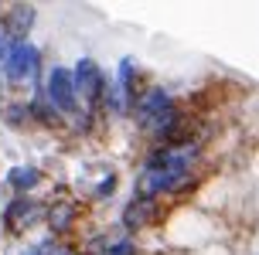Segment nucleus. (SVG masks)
<instances>
[{"label":"nucleus","instance_id":"obj_1","mask_svg":"<svg viewBox=\"0 0 259 255\" xmlns=\"http://www.w3.org/2000/svg\"><path fill=\"white\" fill-rule=\"evenodd\" d=\"M41 72H45V58H41L38 44H31V41L7 44L4 62H0V85H4V89H11V92L38 89Z\"/></svg>","mask_w":259,"mask_h":255},{"label":"nucleus","instance_id":"obj_2","mask_svg":"<svg viewBox=\"0 0 259 255\" xmlns=\"http://www.w3.org/2000/svg\"><path fill=\"white\" fill-rule=\"evenodd\" d=\"M72 89H75V99L82 109H92V113H99V102L106 95V85H109V75H106V68L96 58L89 55H82L72 68Z\"/></svg>","mask_w":259,"mask_h":255},{"label":"nucleus","instance_id":"obj_3","mask_svg":"<svg viewBox=\"0 0 259 255\" xmlns=\"http://www.w3.org/2000/svg\"><path fill=\"white\" fill-rule=\"evenodd\" d=\"M41 95L55 106V113L68 119V116H75L82 106L75 99V89H72V72H68V65H48L45 72H41Z\"/></svg>","mask_w":259,"mask_h":255},{"label":"nucleus","instance_id":"obj_4","mask_svg":"<svg viewBox=\"0 0 259 255\" xmlns=\"http://www.w3.org/2000/svg\"><path fill=\"white\" fill-rule=\"evenodd\" d=\"M38 221H45V201L34 197H11L0 208V228L7 235H24L31 231Z\"/></svg>","mask_w":259,"mask_h":255},{"label":"nucleus","instance_id":"obj_5","mask_svg":"<svg viewBox=\"0 0 259 255\" xmlns=\"http://www.w3.org/2000/svg\"><path fill=\"white\" fill-rule=\"evenodd\" d=\"M160 218H164V204L150 201V197H137V194H133V197L123 204V211H119V228H123V235L137 238L140 231L160 225Z\"/></svg>","mask_w":259,"mask_h":255},{"label":"nucleus","instance_id":"obj_6","mask_svg":"<svg viewBox=\"0 0 259 255\" xmlns=\"http://www.w3.org/2000/svg\"><path fill=\"white\" fill-rule=\"evenodd\" d=\"M78 218H82V201L78 197H55L45 204V225L52 231V238H68L78 228Z\"/></svg>","mask_w":259,"mask_h":255},{"label":"nucleus","instance_id":"obj_7","mask_svg":"<svg viewBox=\"0 0 259 255\" xmlns=\"http://www.w3.org/2000/svg\"><path fill=\"white\" fill-rule=\"evenodd\" d=\"M170 102H174V95H170L167 85H143L140 95H137V102H133V109H130V119L137 123V129H143L154 116L164 113Z\"/></svg>","mask_w":259,"mask_h":255},{"label":"nucleus","instance_id":"obj_8","mask_svg":"<svg viewBox=\"0 0 259 255\" xmlns=\"http://www.w3.org/2000/svg\"><path fill=\"white\" fill-rule=\"evenodd\" d=\"M34 17H38V11L31 4H11L7 11L0 14V38L7 41V44L27 41L31 27H34Z\"/></svg>","mask_w":259,"mask_h":255},{"label":"nucleus","instance_id":"obj_9","mask_svg":"<svg viewBox=\"0 0 259 255\" xmlns=\"http://www.w3.org/2000/svg\"><path fill=\"white\" fill-rule=\"evenodd\" d=\"M45 184V170L38 164H14L4 174V187L11 191V197H31Z\"/></svg>","mask_w":259,"mask_h":255},{"label":"nucleus","instance_id":"obj_10","mask_svg":"<svg viewBox=\"0 0 259 255\" xmlns=\"http://www.w3.org/2000/svg\"><path fill=\"white\" fill-rule=\"evenodd\" d=\"M27 116H31V126H45V129H62L65 119L58 113H55V106L45 95H41V82L38 89H31V95H27Z\"/></svg>","mask_w":259,"mask_h":255},{"label":"nucleus","instance_id":"obj_11","mask_svg":"<svg viewBox=\"0 0 259 255\" xmlns=\"http://www.w3.org/2000/svg\"><path fill=\"white\" fill-rule=\"evenodd\" d=\"M89 255H140V242L130 238V235H119V238H103Z\"/></svg>","mask_w":259,"mask_h":255},{"label":"nucleus","instance_id":"obj_12","mask_svg":"<svg viewBox=\"0 0 259 255\" xmlns=\"http://www.w3.org/2000/svg\"><path fill=\"white\" fill-rule=\"evenodd\" d=\"M0 119L14 129H27L31 126V116H27V102L24 99H14V102H4L0 106Z\"/></svg>","mask_w":259,"mask_h":255},{"label":"nucleus","instance_id":"obj_13","mask_svg":"<svg viewBox=\"0 0 259 255\" xmlns=\"http://www.w3.org/2000/svg\"><path fill=\"white\" fill-rule=\"evenodd\" d=\"M116 187H119V174H116V170H106L103 177L92 184L89 197H92V201H109V197L116 194Z\"/></svg>","mask_w":259,"mask_h":255},{"label":"nucleus","instance_id":"obj_14","mask_svg":"<svg viewBox=\"0 0 259 255\" xmlns=\"http://www.w3.org/2000/svg\"><path fill=\"white\" fill-rule=\"evenodd\" d=\"M72 255H85V252H72Z\"/></svg>","mask_w":259,"mask_h":255}]
</instances>
